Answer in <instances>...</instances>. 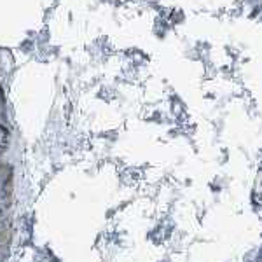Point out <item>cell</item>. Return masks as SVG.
<instances>
[{"instance_id": "cell-1", "label": "cell", "mask_w": 262, "mask_h": 262, "mask_svg": "<svg viewBox=\"0 0 262 262\" xmlns=\"http://www.w3.org/2000/svg\"><path fill=\"white\" fill-rule=\"evenodd\" d=\"M231 161V152L229 149H221V154H219V164L224 166V164H227Z\"/></svg>"}]
</instances>
